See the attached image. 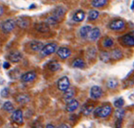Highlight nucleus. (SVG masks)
I'll use <instances>...</instances> for the list:
<instances>
[{"label":"nucleus","instance_id":"nucleus-1","mask_svg":"<svg viewBox=\"0 0 134 128\" xmlns=\"http://www.w3.org/2000/svg\"><path fill=\"white\" fill-rule=\"evenodd\" d=\"M111 111H112L111 106L109 105V104H106V105H103V106H102V107H98L94 108L93 115L96 118H98V117L106 118L111 115Z\"/></svg>","mask_w":134,"mask_h":128},{"label":"nucleus","instance_id":"nucleus-2","mask_svg":"<svg viewBox=\"0 0 134 128\" xmlns=\"http://www.w3.org/2000/svg\"><path fill=\"white\" fill-rule=\"evenodd\" d=\"M121 42L123 46L134 47V33L132 31L122 35L121 37Z\"/></svg>","mask_w":134,"mask_h":128},{"label":"nucleus","instance_id":"nucleus-3","mask_svg":"<svg viewBox=\"0 0 134 128\" xmlns=\"http://www.w3.org/2000/svg\"><path fill=\"white\" fill-rule=\"evenodd\" d=\"M57 48V44L54 42H51V43H47L45 44L44 47L42 48V50L40 51L41 55L42 56H49V55L53 54L54 52H55Z\"/></svg>","mask_w":134,"mask_h":128},{"label":"nucleus","instance_id":"nucleus-4","mask_svg":"<svg viewBox=\"0 0 134 128\" xmlns=\"http://www.w3.org/2000/svg\"><path fill=\"white\" fill-rule=\"evenodd\" d=\"M16 22L14 19H7L1 23V29L4 33H10L15 29Z\"/></svg>","mask_w":134,"mask_h":128},{"label":"nucleus","instance_id":"nucleus-5","mask_svg":"<svg viewBox=\"0 0 134 128\" xmlns=\"http://www.w3.org/2000/svg\"><path fill=\"white\" fill-rule=\"evenodd\" d=\"M69 88H70V80H69L68 77L64 76L59 78L58 81H57V88H58V90L64 92Z\"/></svg>","mask_w":134,"mask_h":128},{"label":"nucleus","instance_id":"nucleus-6","mask_svg":"<svg viewBox=\"0 0 134 128\" xmlns=\"http://www.w3.org/2000/svg\"><path fill=\"white\" fill-rule=\"evenodd\" d=\"M125 27V22L122 19H115L109 23V28L112 31H121Z\"/></svg>","mask_w":134,"mask_h":128},{"label":"nucleus","instance_id":"nucleus-7","mask_svg":"<svg viewBox=\"0 0 134 128\" xmlns=\"http://www.w3.org/2000/svg\"><path fill=\"white\" fill-rule=\"evenodd\" d=\"M12 120L17 125H23L24 123V115L23 112L20 109H16L12 114Z\"/></svg>","mask_w":134,"mask_h":128},{"label":"nucleus","instance_id":"nucleus-8","mask_svg":"<svg viewBox=\"0 0 134 128\" xmlns=\"http://www.w3.org/2000/svg\"><path fill=\"white\" fill-rule=\"evenodd\" d=\"M90 96L92 99H99L102 96V89L99 86L92 87L90 90Z\"/></svg>","mask_w":134,"mask_h":128},{"label":"nucleus","instance_id":"nucleus-9","mask_svg":"<svg viewBox=\"0 0 134 128\" xmlns=\"http://www.w3.org/2000/svg\"><path fill=\"white\" fill-rule=\"evenodd\" d=\"M15 22H16V25L18 27H20L21 29H25L30 25L31 20L26 16H20L16 19Z\"/></svg>","mask_w":134,"mask_h":128},{"label":"nucleus","instance_id":"nucleus-10","mask_svg":"<svg viewBox=\"0 0 134 128\" xmlns=\"http://www.w3.org/2000/svg\"><path fill=\"white\" fill-rule=\"evenodd\" d=\"M56 53L58 55V57H60L62 60H65V59L69 58V57L71 56L72 52H71L70 49L67 48V47H60V48L57 50Z\"/></svg>","mask_w":134,"mask_h":128},{"label":"nucleus","instance_id":"nucleus-11","mask_svg":"<svg viewBox=\"0 0 134 128\" xmlns=\"http://www.w3.org/2000/svg\"><path fill=\"white\" fill-rule=\"evenodd\" d=\"M35 78H36L35 71H28L25 72V74L21 75V80L24 83H28V82L33 81V80H35Z\"/></svg>","mask_w":134,"mask_h":128},{"label":"nucleus","instance_id":"nucleus-12","mask_svg":"<svg viewBox=\"0 0 134 128\" xmlns=\"http://www.w3.org/2000/svg\"><path fill=\"white\" fill-rule=\"evenodd\" d=\"M8 59L13 63H18L23 59V55L20 52L15 51V52H11L8 55Z\"/></svg>","mask_w":134,"mask_h":128},{"label":"nucleus","instance_id":"nucleus-13","mask_svg":"<svg viewBox=\"0 0 134 128\" xmlns=\"http://www.w3.org/2000/svg\"><path fill=\"white\" fill-rule=\"evenodd\" d=\"M74 96H75V90L74 88H69L68 89L64 92V96H63V99L65 103H68L69 101L74 99Z\"/></svg>","mask_w":134,"mask_h":128},{"label":"nucleus","instance_id":"nucleus-14","mask_svg":"<svg viewBox=\"0 0 134 128\" xmlns=\"http://www.w3.org/2000/svg\"><path fill=\"white\" fill-rule=\"evenodd\" d=\"M65 8L63 7H57L54 9L52 15H54L56 19H58L59 21H61V19L64 17V15H65Z\"/></svg>","mask_w":134,"mask_h":128},{"label":"nucleus","instance_id":"nucleus-15","mask_svg":"<svg viewBox=\"0 0 134 128\" xmlns=\"http://www.w3.org/2000/svg\"><path fill=\"white\" fill-rule=\"evenodd\" d=\"M79 107V102L78 100L76 99H72L71 101H69L68 103L66 104V107H65V109L67 112L69 113H72V112H74L76 109Z\"/></svg>","mask_w":134,"mask_h":128},{"label":"nucleus","instance_id":"nucleus-16","mask_svg":"<svg viewBox=\"0 0 134 128\" xmlns=\"http://www.w3.org/2000/svg\"><path fill=\"white\" fill-rule=\"evenodd\" d=\"M100 30L98 27H95V28H92L88 37H89L90 41L95 42V41H97L100 38Z\"/></svg>","mask_w":134,"mask_h":128},{"label":"nucleus","instance_id":"nucleus-17","mask_svg":"<svg viewBox=\"0 0 134 128\" xmlns=\"http://www.w3.org/2000/svg\"><path fill=\"white\" fill-rule=\"evenodd\" d=\"M35 28L39 33H48L50 31V25L46 23H35Z\"/></svg>","mask_w":134,"mask_h":128},{"label":"nucleus","instance_id":"nucleus-18","mask_svg":"<svg viewBox=\"0 0 134 128\" xmlns=\"http://www.w3.org/2000/svg\"><path fill=\"white\" fill-rule=\"evenodd\" d=\"M30 49L33 52H40L42 50V48L44 47V43L40 41H33L30 42Z\"/></svg>","mask_w":134,"mask_h":128},{"label":"nucleus","instance_id":"nucleus-19","mask_svg":"<svg viewBox=\"0 0 134 128\" xmlns=\"http://www.w3.org/2000/svg\"><path fill=\"white\" fill-rule=\"evenodd\" d=\"M85 18V13H84L82 10H78L77 12H75L72 16V20L74 22H77V23H80V22H82Z\"/></svg>","mask_w":134,"mask_h":128},{"label":"nucleus","instance_id":"nucleus-20","mask_svg":"<svg viewBox=\"0 0 134 128\" xmlns=\"http://www.w3.org/2000/svg\"><path fill=\"white\" fill-rule=\"evenodd\" d=\"M92 30V27L90 25H84L82 28L80 29V36L82 37V39H85L89 36V33Z\"/></svg>","mask_w":134,"mask_h":128},{"label":"nucleus","instance_id":"nucleus-21","mask_svg":"<svg viewBox=\"0 0 134 128\" xmlns=\"http://www.w3.org/2000/svg\"><path fill=\"white\" fill-rule=\"evenodd\" d=\"M110 54H111V58L115 60H121V59H122V57H123L122 52H121L120 49H114V50L111 51Z\"/></svg>","mask_w":134,"mask_h":128},{"label":"nucleus","instance_id":"nucleus-22","mask_svg":"<svg viewBox=\"0 0 134 128\" xmlns=\"http://www.w3.org/2000/svg\"><path fill=\"white\" fill-rule=\"evenodd\" d=\"M47 67H48L49 70H51V71H53V72H55L57 70H60L61 65L58 62H56V60H52V62H49Z\"/></svg>","mask_w":134,"mask_h":128},{"label":"nucleus","instance_id":"nucleus-23","mask_svg":"<svg viewBox=\"0 0 134 128\" xmlns=\"http://www.w3.org/2000/svg\"><path fill=\"white\" fill-rule=\"evenodd\" d=\"M94 110V107L93 105H89V104H86L83 107H82V113L84 115H89L93 112Z\"/></svg>","mask_w":134,"mask_h":128},{"label":"nucleus","instance_id":"nucleus-24","mask_svg":"<svg viewBox=\"0 0 134 128\" xmlns=\"http://www.w3.org/2000/svg\"><path fill=\"white\" fill-rule=\"evenodd\" d=\"M15 100L19 104H25L30 101V96L28 95H25V94H21V95H18L15 97Z\"/></svg>","mask_w":134,"mask_h":128},{"label":"nucleus","instance_id":"nucleus-25","mask_svg":"<svg viewBox=\"0 0 134 128\" xmlns=\"http://www.w3.org/2000/svg\"><path fill=\"white\" fill-rule=\"evenodd\" d=\"M108 4V0H92V5L95 8H100Z\"/></svg>","mask_w":134,"mask_h":128},{"label":"nucleus","instance_id":"nucleus-26","mask_svg":"<svg viewBox=\"0 0 134 128\" xmlns=\"http://www.w3.org/2000/svg\"><path fill=\"white\" fill-rule=\"evenodd\" d=\"M72 66L74 67V68H77V69H83L84 67H85V62H84V60H82V59H75V60H74V62H72Z\"/></svg>","mask_w":134,"mask_h":128},{"label":"nucleus","instance_id":"nucleus-27","mask_svg":"<svg viewBox=\"0 0 134 128\" xmlns=\"http://www.w3.org/2000/svg\"><path fill=\"white\" fill-rule=\"evenodd\" d=\"M113 44H114V42L111 37H106V38L103 39V41H102V46L106 49L111 48V47L113 46Z\"/></svg>","mask_w":134,"mask_h":128},{"label":"nucleus","instance_id":"nucleus-28","mask_svg":"<svg viewBox=\"0 0 134 128\" xmlns=\"http://www.w3.org/2000/svg\"><path fill=\"white\" fill-rule=\"evenodd\" d=\"M111 54L108 52H100V60L103 62H108L111 60Z\"/></svg>","mask_w":134,"mask_h":128},{"label":"nucleus","instance_id":"nucleus-29","mask_svg":"<svg viewBox=\"0 0 134 128\" xmlns=\"http://www.w3.org/2000/svg\"><path fill=\"white\" fill-rule=\"evenodd\" d=\"M59 22H60V21H59L58 19H56L54 15H50V16H48L46 18L45 23H46L47 25H56Z\"/></svg>","mask_w":134,"mask_h":128},{"label":"nucleus","instance_id":"nucleus-30","mask_svg":"<svg viewBox=\"0 0 134 128\" xmlns=\"http://www.w3.org/2000/svg\"><path fill=\"white\" fill-rule=\"evenodd\" d=\"M99 15H100V13L98 12L97 10H92V11H90V13H89V15H88V19H89L90 21H94V20H96V19L99 17Z\"/></svg>","mask_w":134,"mask_h":128},{"label":"nucleus","instance_id":"nucleus-31","mask_svg":"<svg viewBox=\"0 0 134 128\" xmlns=\"http://www.w3.org/2000/svg\"><path fill=\"white\" fill-rule=\"evenodd\" d=\"M114 115H115V117L117 118V119H122V118L124 117V115H125V110L122 109L121 107L118 108V109L115 111Z\"/></svg>","mask_w":134,"mask_h":128},{"label":"nucleus","instance_id":"nucleus-32","mask_svg":"<svg viewBox=\"0 0 134 128\" xmlns=\"http://www.w3.org/2000/svg\"><path fill=\"white\" fill-rule=\"evenodd\" d=\"M3 109L7 112H11L14 110V106L10 101H7L4 103L3 105Z\"/></svg>","mask_w":134,"mask_h":128},{"label":"nucleus","instance_id":"nucleus-33","mask_svg":"<svg viewBox=\"0 0 134 128\" xmlns=\"http://www.w3.org/2000/svg\"><path fill=\"white\" fill-rule=\"evenodd\" d=\"M20 74H21L20 70H17V69H15V70H11V71L9 72V77H10L12 80H16V78L20 76Z\"/></svg>","mask_w":134,"mask_h":128},{"label":"nucleus","instance_id":"nucleus-34","mask_svg":"<svg viewBox=\"0 0 134 128\" xmlns=\"http://www.w3.org/2000/svg\"><path fill=\"white\" fill-rule=\"evenodd\" d=\"M113 106L117 108H121L122 107L124 106V100L122 99V98H118V99H116L115 101L113 102Z\"/></svg>","mask_w":134,"mask_h":128},{"label":"nucleus","instance_id":"nucleus-35","mask_svg":"<svg viewBox=\"0 0 134 128\" xmlns=\"http://www.w3.org/2000/svg\"><path fill=\"white\" fill-rule=\"evenodd\" d=\"M107 86L109 88H111V89H113V88H115L116 87L118 86V82L116 81L115 80H110L109 81H108L107 83Z\"/></svg>","mask_w":134,"mask_h":128},{"label":"nucleus","instance_id":"nucleus-36","mask_svg":"<svg viewBox=\"0 0 134 128\" xmlns=\"http://www.w3.org/2000/svg\"><path fill=\"white\" fill-rule=\"evenodd\" d=\"M9 95V88H5L2 89L1 91V96L2 97H7V96H8Z\"/></svg>","mask_w":134,"mask_h":128},{"label":"nucleus","instance_id":"nucleus-37","mask_svg":"<svg viewBox=\"0 0 134 128\" xmlns=\"http://www.w3.org/2000/svg\"><path fill=\"white\" fill-rule=\"evenodd\" d=\"M121 123H122V119H117V121H116V123H115V126L120 127L121 125Z\"/></svg>","mask_w":134,"mask_h":128},{"label":"nucleus","instance_id":"nucleus-38","mask_svg":"<svg viewBox=\"0 0 134 128\" xmlns=\"http://www.w3.org/2000/svg\"><path fill=\"white\" fill-rule=\"evenodd\" d=\"M3 68H4V69H5V70H7V69H9V68H10V63H9V62H4V64H3Z\"/></svg>","mask_w":134,"mask_h":128},{"label":"nucleus","instance_id":"nucleus-39","mask_svg":"<svg viewBox=\"0 0 134 128\" xmlns=\"http://www.w3.org/2000/svg\"><path fill=\"white\" fill-rule=\"evenodd\" d=\"M3 14H4V7L0 5V16H2Z\"/></svg>","mask_w":134,"mask_h":128},{"label":"nucleus","instance_id":"nucleus-40","mask_svg":"<svg viewBox=\"0 0 134 128\" xmlns=\"http://www.w3.org/2000/svg\"><path fill=\"white\" fill-rule=\"evenodd\" d=\"M58 127H65V128H68L69 126H68V125H64V124H62V125H59V126Z\"/></svg>","mask_w":134,"mask_h":128},{"label":"nucleus","instance_id":"nucleus-41","mask_svg":"<svg viewBox=\"0 0 134 128\" xmlns=\"http://www.w3.org/2000/svg\"><path fill=\"white\" fill-rule=\"evenodd\" d=\"M46 127H47V128H49V127L54 128V125H50V124H49V125H46Z\"/></svg>","mask_w":134,"mask_h":128},{"label":"nucleus","instance_id":"nucleus-42","mask_svg":"<svg viewBox=\"0 0 134 128\" xmlns=\"http://www.w3.org/2000/svg\"><path fill=\"white\" fill-rule=\"evenodd\" d=\"M2 83H3V82H2V80L0 78V84H2Z\"/></svg>","mask_w":134,"mask_h":128}]
</instances>
